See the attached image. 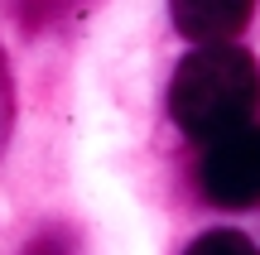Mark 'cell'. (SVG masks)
<instances>
[{"label":"cell","mask_w":260,"mask_h":255,"mask_svg":"<svg viewBox=\"0 0 260 255\" xmlns=\"http://www.w3.org/2000/svg\"><path fill=\"white\" fill-rule=\"evenodd\" d=\"M260 101V67L241 44H203L178 63L174 87H169V111L178 130L193 140H217V135L246 125V116Z\"/></svg>","instance_id":"cell-1"},{"label":"cell","mask_w":260,"mask_h":255,"mask_svg":"<svg viewBox=\"0 0 260 255\" xmlns=\"http://www.w3.org/2000/svg\"><path fill=\"white\" fill-rule=\"evenodd\" d=\"M198 183L217 207H260V125L217 135Z\"/></svg>","instance_id":"cell-2"},{"label":"cell","mask_w":260,"mask_h":255,"mask_svg":"<svg viewBox=\"0 0 260 255\" xmlns=\"http://www.w3.org/2000/svg\"><path fill=\"white\" fill-rule=\"evenodd\" d=\"M174 29L193 44H222L236 39L255 15V0H169Z\"/></svg>","instance_id":"cell-3"},{"label":"cell","mask_w":260,"mask_h":255,"mask_svg":"<svg viewBox=\"0 0 260 255\" xmlns=\"http://www.w3.org/2000/svg\"><path fill=\"white\" fill-rule=\"evenodd\" d=\"M188 255H260L251 246V236H241V231H232V227H217V231H207V236H198L193 246H188Z\"/></svg>","instance_id":"cell-4"},{"label":"cell","mask_w":260,"mask_h":255,"mask_svg":"<svg viewBox=\"0 0 260 255\" xmlns=\"http://www.w3.org/2000/svg\"><path fill=\"white\" fill-rule=\"evenodd\" d=\"M77 250H82V241H77V231L63 227V222L44 227V231L24 246V255H77Z\"/></svg>","instance_id":"cell-5"},{"label":"cell","mask_w":260,"mask_h":255,"mask_svg":"<svg viewBox=\"0 0 260 255\" xmlns=\"http://www.w3.org/2000/svg\"><path fill=\"white\" fill-rule=\"evenodd\" d=\"M10 125H15V77H10L5 48H0V150L10 144Z\"/></svg>","instance_id":"cell-6"}]
</instances>
